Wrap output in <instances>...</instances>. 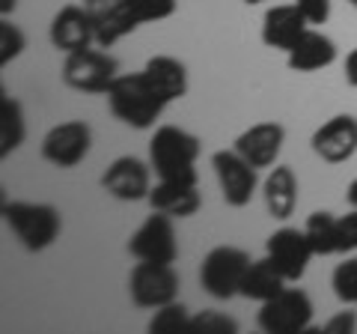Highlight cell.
I'll return each mask as SVG.
<instances>
[{"label": "cell", "instance_id": "1", "mask_svg": "<svg viewBox=\"0 0 357 334\" xmlns=\"http://www.w3.org/2000/svg\"><path fill=\"white\" fill-rule=\"evenodd\" d=\"M107 96V108L122 126L137 129V131H149L155 122L161 119L167 102L161 93L149 84L146 72H128V75H116V81L110 84Z\"/></svg>", "mask_w": 357, "mask_h": 334}, {"label": "cell", "instance_id": "2", "mask_svg": "<svg viewBox=\"0 0 357 334\" xmlns=\"http://www.w3.org/2000/svg\"><path fill=\"white\" fill-rule=\"evenodd\" d=\"M199 152H203V140L182 126H158L149 140V164L164 182H199Z\"/></svg>", "mask_w": 357, "mask_h": 334}, {"label": "cell", "instance_id": "3", "mask_svg": "<svg viewBox=\"0 0 357 334\" xmlns=\"http://www.w3.org/2000/svg\"><path fill=\"white\" fill-rule=\"evenodd\" d=\"M3 221L30 254L48 251L63 233V215L51 203H33V200H9L3 203Z\"/></svg>", "mask_w": 357, "mask_h": 334}, {"label": "cell", "instance_id": "4", "mask_svg": "<svg viewBox=\"0 0 357 334\" xmlns=\"http://www.w3.org/2000/svg\"><path fill=\"white\" fill-rule=\"evenodd\" d=\"M250 263V254L238 245H215L199 266V286L215 302H229L241 296V281Z\"/></svg>", "mask_w": 357, "mask_h": 334}, {"label": "cell", "instance_id": "5", "mask_svg": "<svg viewBox=\"0 0 357 334\" xmlns=\"http://www.w3.org/2000/svg\"><path fill=\"white\" fill-rule=\"evenodd\" d=\"M116 75H119V60L107 48H98V45L66 54L63 69H60V78L69 90L89 93V96H98V93L105 96L110 90V84L116 81Z\"/></svg>", "mask_w": 357, "mask_h": 334}, {"label": "cell", "instance_id": "6", "mask_svg": "<svg viewBox=\"0 0 357 334\" xmlns=\"http://www.w3.org/2000/svg\"><path fill=\"white\" fill-rule=\"evenodd\" d=\"M312 317H316V305L307 289L286 286L274 298L262 302L256 326L265 334H304L312 328Z\"/></svg>", "mask_w": 357, "mask_h": 334}, {"label": "cell", "instance_id": "7", "mask_svg": "<svg viewBox=\"0 0 357 334\" xmlns=\"http://www.w3.org/2000/svg\"><path fill=\"white\" fill-rule=\"evenodd\" d=\"M182 277H178L173 263H146L137 260V266L128 275V296L134 307L158 310L178 298Z\"/></svg>", "mask_w": 357, "mask_h": 334}, {"label": "cell", "instance_id": "8", "mask_svg": "<svg viewBox=\"0 0 357 334\" xmlns=\"http://www.w3.org/2000/svg\"><path fill=\"white\" fill-rule=\"evenodd\" d=\"M89 150H93V129L84 119H66L51 126L45 131L42 147H39L42 159L51 167H57V170L77 167L89 155Z\"/></svg>", "mask_w": 357, "mask_h": 334}, {"label": "cell", "instance_id": "9", "mask_svg": "<svg viewBox=\"0 0 357 334\" xmlns=\"http://www.w3.org/2000/svg\"><path fill=\"white\" fill-rule=\"evenodd\" d=\"M211 170L218 176L223 203L232 209L250 206L256 188H259V170L248 159H241L236 150H218L211 152Z\"/></svg>", "mask_w": 357, "mask_h": 334}, {"label": "cell", "instance_id": "10", "mask_svg": "<svg viewBox=\"0 0 357 334\" xmlns=\"http://www.w3.org/2000/svg\"><path fill=\"white\" fill-rule=\"evenodd\" d=\"M176 218L155 212L131 233L128 254L134 260L146 263H176L178 260V239H176Z\"/></svg>", "mask_w": 357, "mask_h": 334}, {"label": "cell", "instance_id": "11", "mask_svg": "<svg viewBox=\"0 0 357 334\" xmlns=\"http://www.w3.org/2000/svg\"><path fill=\"white\" fill-rule=\"evenodd\" d=\"M265 257L271 260V266L280 272L289 284H298L307 275L310 260L316 257L312 245L307 239L304 227H280L265 239Z\"/></svg>", "mask_w": 357, "mask_h": 334}, {"label": "cell", "instance_id": "12", "mask_svg": "<svg viewBox=\"0 0 357 334\" xmlns=\"http://www.w3.org/2000/svg\"><path fill=\"white\" fill-rule=\"evenodd\" d=\"M152 164L137 159V155H119L110 161V167L102 173V188L122 203H137L146 200L152 191Z\"/></svg>", "mask_w": 357, "mask_h": 334}, {"label": "cell", "instance_id": "13", "mask_svg": "<svg viewBox=\"0 0 357 334\" xmlns=\"http://www.w3.org/2000/svg\"><path fill=\"white\" fill-rule=\"evenodd\" d=\"M310 147L316 152V159L325 164H345L354 159L357 152V117L354 114H337L328 122L312 131Z\"/></svg>", "mask_w": 357, "mask_h": 334}, {"label": "cell", "instance_id": "14", "mask_svg": "<svg viewBox=\"0 0 357 334\" xmlns=\"http://www.w3.org/2000/svg\"><path fill=\"white\" fill-rule=\"evenodd\" d=\"M283 143H286V129L274 119H265V122H253L250 129H244L236 138V143H232V150L241 159H248L256 170H271L280 161Z\"/></svg>", "mask_w": 357, "mask_h": 334}, {"label": "cell", "instance_id": "15", "mask_svg": "<svg viewBox=\"0 0 357 334\" xmlns=\"http://www.w3.org/2000/svg\"><path fill=\"white\" fill-rule=\"evenodd\" d=\"M81 6L86 9V15L96 27L98 48H114L119 39H126L128 33L140 27L134 21V15L128 13L126 0H81Z\"/></svg>", "mask_w": 357, "mask_h": 334}, {"label": "cell", "instance_id": "16", "mask_svg": "<svg viewBox=\"0 0 357 334\" xmlns=\"http://www.w3.org/2000/svg\"><path fill=\"white\" fill-rule=\"evenodd\" d=\"M48 39L60 54H75L96 45V27L81 3H69L51 18Z\"/></svg>", "mask_w": 357, "mask_h": 334}, {"label": "cell", "instance_id": "17", "mask_svg": "<svg viewBox=\"0 0 357 334\" xmlns=\"http://www.w3.org/2000/svg\"><path fill=\"white\" fill-rule=\"evenodd\" d=\"M312 24L298 9V3H277L262 15V45L274 51H292L295 42L304 36Z\"/></svg>", "mask_w": 357, "mask_h": 334}, {"label": "cell", "instance_id": "18", "mask_svg": "<svg viewBox=\"0 0 357 334\" xmlns=\"http://www.w3.org/2000/svg\"><path fill=\"white\" fill-rule=\"evenodd\" d=\"M337 57H340L337 42L331 36H325L321 30L310 27L292 45V51H286V66L292 72L310 75V72H321V69H328V66H333Z\"/></svg>", "mask_w": 357, "mask_h": 334}, {"label": "cell", "instance_id": "19", "mask_svg": "<svg viewBox=\"0 0 357 334\" xmlns=\"http://www.w3.org/2000/svg\"><path fill=\"white\" fill-rule=\"evenodd\" d=\"M298 197H301V185L295 170L289 164H274L262 182V200L268 215L277 221H289L298 209Z\"/></svg>", "mask_w": 357, "mask_h": 334}, {"label": "cell", "instance_id": "20", "mask_svg": "<svg viewBox=\"0 0 357 334\" xmlns=\"http://www.w3.org/2000/svg\"><path fill=\"white\" fill-rule=\"evenodd\" d=\"M146 203L155 212H164L170 218H194L203 209V194L197 182H164L158 180L152 185Z\"/></svg>", "mask_w": 357, "mask_h": 334}, {"label": "cell", "instance_id": "21", "mask_svg": "<svg viewBox=\"0 0 357 334\" xmlns=\"http://www.w3.org/2000/svg\"><path fill=\"white\" fill-rule=\"evenodd\" d=\"M143 72H146L149 84L161 93V99L167 105L185 99L188 90H191V81H188V66L178 57H173V54H155V57L146 60Z\"/></svg>", "mask_w": 357, "mask_h": 334}, {"label": "cell", "instance_id": "22", "mask_svg": "<svg viewBox=\"0 0 357 334\" xmlns=\"http://www.w3.org/2000/svg\"><path fill=\"white\" fill-rule=\"evenodd\" d=\"M289 281L271 266V260L262 257V260H253L244 272V281H241V298H250V302H268L274 298L280 289H286Z\"/></svg>", "mask_w": 357, "mask_h": 334}, {"label": "cell", "instance_id": "23", "mask_svg": "<svg viewBox=\"0 0 357 334\" xmlns=\"http://www.w3.org/2000/svg\"><path fill=\"white\" fill-rule=\"evenodd\" d=\"M304 233H307V239L312 245V251H316V257H333V254H342V248H340V215L319 209V212H312L307 218Z\"/></svg>", "mask_w": 357, "mask_h": 334}, {"label": "cell", "instance_id": "24", "mask_svg": "<svg viewBox=\"0 0 357 334\" xmlns=\"http://www.w3.org/2000/svg\"><path fill=\"white\" fill-rule=\"evenodd\" d=\"M27 138V122H24V110L21 102L6 93H0V155L15 152Z\"/></svg>", "mask_w": 357, "mask_h": 334}, {"label": "cell", "instance_id": "25", "mask_svg": "<svg viewBox=\"0 0 357 334\" xmlns=\"http://www.w3.org/2000/svg\"><path fill=\"white\" fill-rule=\"evenodd\" d=\"M331 286L340 305H357V254L337 263V269L331 275Z\"/></svg>", "mask_w": 357, "mask_h": 334}, {"label": "cell", "instance_id": "26", "mask_svg": "<svg viewBox=\"0 0 357 334\" xmlns=\"http://www.w3.org/2000/svg\"><path fill=\"white\" fill-rule=\"evenodd\" d=\"M146 328H149V334H167V331H178V328H191V310L176 298V302L155 310Z\"/></svg>", "mask_w": 357, "mask_h": 334}, {"label": "cell", "instance_id": "27", "mask_svg": "<svg viewBox=\"0 0 357 334\" xmlns=\"http://www.w3.org/2000/svg\"><path fill=\"white\" fill-rule=\"evenodd\" d=\"M126 3L137 24H158L173 18L178 9V0H126Z\"/></svg>", "mask_w": 357, "mask_h": 334}, {"label": "cell", "instance_id": "28", "mask_svg": "<svg viewBox=\"0 0 357 334\" xmlns=\"http://www.w3.org/2000/svg\"><path fill=\"white\" fill-rule=\"evenodd\" d=\"M27 48V36L18 24H13L9 18L0 21V66H9L13 60H18Z\"/></svg>", "mask_w": 357, "mask_h": 334}, {"label": "cell", "instance_id": "29", "mask_svg": "<svg viewBox=\"0 0 357 334\" xmlns=\"http://www.w3.org/2000/svg\"><path fill=\"white\" fill-rule=\"evenodd\" d=\"M191 328L203 334H236L238 322L227 314H220V310H199L197 317H191Z\"/></svg>", "mask_w": 357, "mask_h": 334}, {"label": "cell", "instance_id": "30", "mask_svg": "<svg viewBox=\"0 0 357 334\" xmlns=\"http://www.w3.org/2000/svg\"><path fill=\"white\" fill-rule=\"evenodd\" d=\"M340 248L342 254H357V209L340 215Z\"/></svg>", "mask_w": 357, "mask_h": 334}, {"label": "cell", "instance_id": "31", "mask_svg": "<svg viewBox=\"0 0 357 334\" xmlns=\"http://www.w3.org/2000/svg\"><path fill=\"white\" fill-rule=\"evenodd\" d=\"M292 3H298V9L307 15V21L312 27L316 24H328L331 18V0H292Z\"/></svg>", "mask_w": 357, "mask_h": 334}, {"label": "cell", "instance_id": "32", "mask_svg": "<svg viewBox=\"0 0 357 334\" xmlns=\"http://www.w3.org/2000/svg\"><path fill=\"white\" fill-rule=\"evenodd\" d=\"M354 328H357L354 310H340V314H333L319 331H325V334H354Z\"/></svg>", "mask_w": 357, "mask_h": 334}, {"label": "cell", "instance_id": "33", "mask_svg": "<svg viewBox=\"0 0 357 334\" xmlns=\"http://www.w3.org/2000/svg\"><path fill=\"white\" fill-rule=\"evenodd\" d=\"M342 75H345V84L357 90V48H351L345 54V63H342Z\"/></svg>", "mask_w": 357, "mask_h": 334}, {"label": "cell", "instance_id": "34", "mask_svg": "<svg viewBox=\"0 0 357 334\" xmlns=\"http://www.w3.org/2000/svg\"><path fill=\"white\" fill-rule=\"evenodd\" d=\"M345 200H349L351 209H357V180H351L349 188H345Z\"/></svg>", "mask_w": 357, "mask_h": 334}, {"label": "cell", "instance_id": "35", "mask_svg": "<svg viewBox=\"0 0 357 334\" xmlns=\"http://www.w3.org/2000/svg\"><path fill=\"white\" fill-rule=\"evenodd\" d=\"M15 6H18V0H0V15L9 18V15L15 13Z\"/></svg>", "mask_w": 357, "mask_h": 334}, {"label": "cell", "instance_id": "36", "mask_svg": "<svg viewBox=\"0 0 357 334\" xmlns=\"http://www.w3.org/2000/svg\"><path fill=\"white\" fill-rule=\"evenodd\" d=\"M248 6H256V3H265V0H244Z\"/></svg>", "mask_w": 357, "mask_h": 334}, {"label": "cell", "instance_id": "37", "mask_svg": "<svg viewBox=\"0 0 357 334\" xmlns=\"http://www.w3.org/2000/svg\"><path fill=\"white\" fill-rule=\"evenodd\" d=\"M349 3H351V6H354V9H357V0H349Z\"/></svg>", "mask_w": 357, "mask_h": 334}]
</instances>
